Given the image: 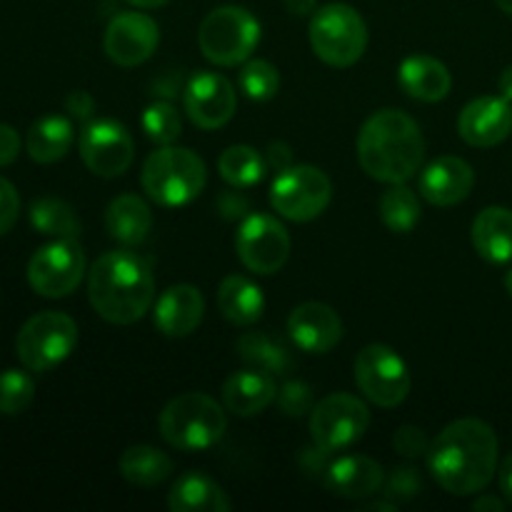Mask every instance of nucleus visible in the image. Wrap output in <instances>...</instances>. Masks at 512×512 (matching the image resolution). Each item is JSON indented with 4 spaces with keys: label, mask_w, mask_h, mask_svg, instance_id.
I'll return each mask as SVG.
<instances>
[{
    "label": "nucleus",
    "mask_w": 512,
    "mask_h": 512,
    "mask_svg": "<svg viewBox=\"0 0 512 512\" xmlns=\"http://www.w3.org/2000/svg\"><path fill=\"white\" fill-rule=\"evenodd\" d=\"M428 468L445 493H483L498 470V435L485 420H455L430 443Z\"/></svg>",
    "instance_id": "f257e3e1"
},
{
    "label": "nucleus",
    "mask_w": 512,
    "mask_h": 512,
    "mask_svg": "<svg viewBox=\"0 0 512 512\" xmlns=\"http://www.w3.org/2000/svg\"><path fill=\"white\" fill-rule=\"evenodd\" d=\"M88 298L108 323H138L155 303V278L148 260L133 250L100 255L88 273Z\"/></svg>",
    "instance_id": "f03ea898"
},
{
    "label": "nucleus",
    "mask_w": 512,
    "mask_h": 512,
    "mask_svg": "<svg viewBox=\"0 0 512 512\" xmlns=\"http://www.w3.org/2000/svg\"><path fill=\"white\" fill-rule=\"evenodd\" d=\"M423 158L425 140L420 125L403 110H378L360 128V168L378 183H408L418 175Z\"/></svg>",
    "instance_id": "7ed1b4c3"
},
{
    "label": "nucleus",
    "mask_w": 512,
    "mask_h": 512,
    "mask_svg": "<svg viewBox=\"0 0 512 512\" xmlns=\"http://www.w3.org/2000/svg\"><path fill=\"white\" fill-rule=\"evenodd\" d=\"M140 180L150 200L165 208H180V205L193 203L203 193L208 183V170L193 150L163 145L148 155Z\"/></svg>",
    "instance_id": "20e7f679"
},
{
    "label": "nucleus",
    "mask_w": 512,
    "mask_h": 512,
    "mask_svg": "<svg viewBox=\"0 0 512 512\" xmlns=\"http://www.w3.org/2000/svg\"><path fill=\"white\" fill-rule=\"evenodd\" d=\"M160 435L170 448L205 450L223 438L228 420L223 408L210 395L185 393L170 400L158 420Z\"/></svg>",
    "instance_id": "39448f33"
},
{
    "label": "nucleus",
    "mask_w": 512,
    "mask_h": 512,
    "mask_svg": "<svg viewBox=\"0 0 512 512\" xmlns=\"http://www.w3.org/2000/svg\"><path fill=\"white\" fill-rule=\"evenodd\" d=\"M310 45L323 63L350 68L368 48V25L363 15L345 3H328L310 20Z\"/></svg>",
    "instance_id": "423d86ee"
},
{
    "label": "nucleus",
    "mask_w": 512,
    "mask_h": 512,
    "mask_svg": "<svg viewBox=\"0 0 512 512\" xmlns=\"http://www.w3.org/2000/svg\"><path fill=\"white\" fill-rule=\"evenodd\" d=\"M260 43V23L240 5H223L205 15L198 30V45L215 65H238L253 55Z\"/></svg>",
    "instance_id": "0eeeda50"
},
{
    "label": "nucleus",
    "mask_w": 512,
    "mask_h": 512,
    "mask_svg": "<svg viewBox=\"0 0 512 512\" xmlns=\"http://www.w3.org/2000/svg\"><path fill=\"white\" fill-rule=\"evenodd\" d=\"M75 345H78L75 320L58 310H45L25 320L15 338V353L30 373H45L68 360Z\"/></svg>",
    "instance_id": "6e6552de"
},
{
    "label": "nucleus",
    "mask_w": 512,
    "mask_h": 512,
    "mask_svg": "<svg viewBox=\"0 0 512 512\" xmlns=\"http://www.w3.org/2000/svg\"><path fill=\"white\" fill-rule=\"evenodd\" d=\"M333 198L330 178L313 165H290L280 170L270 188V203L275 213L293 223H308L315 220Z\"/></svg>",
    "instance_id": "1a4fd4ad"
},
{
    "label": "nucleus",
    "mask_w": 512,
    "mask_h": 512,
    "mask_svg": "<svg viewBox=\"0 0 512 512\" xmlns=\"http://www.w3.org/2000/svg\"><path fill=\"white\" fill-rule=\"evenodd\" d=\"M370 425V410L360 398L333 393L310 410V435L318 448L335 455L360 443Z\"/></svg>",
    "instance_id": "9d476101"
},
{
    "label": "nucleus",
    "mask_w": 512,
    "mask_h": 512,
    "mask_svg": "<svg viewBox=\"0 0 512 512\" xmlns=\"http://www.w3.org/2000/svg\"><path fill=\"white\" fill-rule=\"evenodd\" d=\"M355 383L378 408H398L410 393V370L388 345H368L355 358Z\"/></svg>",
    "instance_id": "9b49d317"
},
{
    "label": "nucleus",
    "mask_w": 512,
    "mask_h": 512,
    "mask_svg": "<svg viewBox=\"0 0 512 512\" xmlns=\"http://www.w3.org/2000/svg\"><path fill=\"white\" fill-rule=\"evenodd\" d=\"M85 275V253L75 238H55L33 253L28 263V283L43 298H65Z\"/></svg>",
    "instance_id": "f8f14e48"
},
{
    "label": "nucleus",
    "mask_w": 512,
    "mask_h": 512,
    "mask_svg": "<svg viewBox=\"0 0 512 512\" xmlns=\"http://www.w3.org/2000/svg\"><path fill=\"white\" fill-rule=\"evenodd\" d=\"M78 150L90 173L100 178H118L130 168L135 155L133 135L123 123L110 118L88 120L80 130Z\"/></svg>",
    "instance_id": "ddd939ff"
},
{
    "label": "nucleus",
    "mask_w": 512,
    "mask_h": 512,
    "mask_svg": "<svg viewBox=\"0 0 512 512\" xmlns=\"http://www.w3.org/2000/svg\"><path fill=\"white\" fill-rule=\"evenodd\" d=\"M235 248H238L240 263L250 273L273 275L288 263L290 235L273 215L253 213L240 223Z\"/></svg>",
    "instance_id": "4468645a"
},
{
    "label": "nucleus",
    "mask_w": 512,
    "mask_h": 512,
    "mask_svg": "<svg viewBox=\"0 0 512 512\" xmlns=\"http://www.w3.org/2000/svg\"><path fill=\"white\" fill-rule=\"evenodd\" d=\"M160 43V28L150 15L138 10L118 13L105 28V53L120 68L143 65Z\"/></svg>",
    "instance_id": "2eb2a0df"
},
{
    "label": "nucleus",
    "mask_w": 512,
    "mask_h": 512,
    "mask_svg": "<svg viewBox=\"0 0 512 512\" xmlns=\"http://www.w3.org/2000/svg\"><path fill=\"white\" fill-rule=\"evenodd\" d=\"M185 113L198 128L218 130L233 118L238 95L225 75L213 70H200L188 80L183 90Z\"/></svg>",
    "instance_id": "dca6fc26"
},
{
    "label": "nucleus",
    "mask_w": 512,
    "mask_h": 512,
    "mask_svg": "<svg viewBox=\"0 0 512 512\" xmlns=\"http://www.w3.org/2000/svg\"><path fill=\"white\" fill-rule=\"evenodd\" d=\"M460 138L473 148H493L512 133V103L503 95L470 100L458 120Z\"/></svg>",
    "instance_id": "f3484780"
},
{
    "label": "nucleus",
    "mask_w": 512,
    "mask_h": 512,
    "mask_svg": "<svg viewBox=\"0 0 512 512\" xmlns=\"http://www.w3.org/2000/svg\"><path fill=\"white\" fill-rule=\"evenodd\" d=\"M288 333L303 353L325 355L343 340V320L330 305L310 300L290 313Z\"/></svg>",
    "instance_id": "a211bd4d"
},
{
    "label": "nucleus",
    "mask_w": 512,
    "mask_h": 512,
    "mask_svg": "<svg viewBox=\"0 0 512 512\" xmlns=\"http://www.w3.org/2000/svg\"><path fill=\"white\" fill-rule=\"evenodd\" d=\"M475 173L468 160L443 155L433 160L420 175V195L435 208H450L458 205L473 193Z\"/></svg>",
    "instance_id": "6ab92c4d"
},
{
    "label": "nucleus",
    "mask_w": 512,
    "mask_h": 512,
    "mask_svg": "<svg viewBox=\"0 0 512 512\" xmlns=\"http://www.w3.org/2000/svg\"><path fill=\"white\" fill-rule=\"evenodd\" d=\"M323 485L338 498L363 500L380 493V488L385 485V475L378 460L368 458V455H343V458L330 460L323 475Z\"/></svg>",
    "instance_id": "aec40b11"
},
{
    "label": "nucleus",
    "mask_w": 512,
    "mask_h": 512,
    "mask_svg": "<svg viewBox=\"0 0 512 512\" xmlns=\"http://www.w3.org/2000/svg\"><path fill=\"white\" fill-rule=\"evenodd\" d=\"M205 300L195 285L180 283L165 290L153 308L155 328L168 338H185L203 323Z\"/></svg>",
    "instance_id": "412c9836"
},
{
    "label": "nucleus",
    "mask_w": 512,
    "mask_h": 512,
    "mask_svg": "<svg viewBox=\"0 0 512 512\" xmlns=\"http://www.w3.org/2000/svg\"><path fill=\"white\" fill-rule=\"evenodd\" d=\"M278 395L273 375L258 368H245L230 375L223 385V403L238 418L263 413Z\"/></svg>",
    "instance_id": "4be33fe9"
},
{
    "label": "nucleus",
    "mask_w": 512,
    "mask_h": 512,
    "mask_svg": "<svg viewBox=\"0 0 512 512\" xmlns=\"http://www.w3.org/2000/svg\"><path fill=\"white\" fill-rule=\"evenodd\" d=\"M398 78L405 93L423 103H438V100L448 98L450 88H453V78H450L445 63L423 53L405 58L400 63Z\"/></svg>",
    "instance_id": "5701e85b"
},
{
    "label": "nucleus",
    "mask_w": 512,
    "mask_h": 512,
    "mask_svg": "<svg viewBox=\"0 0 512 512\" xmlns=\"http://www.w3.org/2000/svg\"><path fill=\"white\" fill-rule=\"evenodd\" d=\"M473 245L488 263H512V210L490 205L473 223Z\"/></svg>",
    "instance_id": "b1692460"
},
{
    "label": "nucleus",
    "mask_w": 512,
    "mask_h": 512,
    "mask_svg": "<svg viewBox=\"0 0 512 512\" xmlns=\"http://www.w3.org/2000/svg\"><path fill=\"white\" fill-rule=\"evenodd\" d=\"M173 512H228L233 508L225 490L203 473H185L168 495Z\"/></svg>",
    "instance_id": "393cba45"
},
{
    "label": "nucleus",
    "mask_w": 512,
    "mask_h": 512,
    "mask_svg": "<svg viewBox=\"0 0 512 512\" xmlns=\"http://www.w3.org/2000/svg\"><path fill=\"white\" fill-rule=\"evenodd\" d=\"M105 228H108L110 238L123 245L143 243L148 238L150 228H153L150 205L135 193L118 195L105 210Z\"/></svg>",
    "instance_id": "a878e982"
},
{
    "label": "nucleus",
    "mask_w": 512,
    "mask_h": 512,
    "mask_svg": "<svg viewBox=\"0 0 512 512\" xmlns=\"http://www.w3.org/2000/svg\"><path fill=\"white\" fill-rule=\"evenodd\" d=\"M75 140V130L70 118L58 113L43 115L40 120H35L28 130V138H25V148L28 155L40 165L58 163L68 155L70 145Z\"/></svg>",
    "instance_id": "bb28decb"
},
{
    "label": "nucleus",
    "mask_w": 512,
    "mask_h": 512,
    "mask_svg": "<svg viewBox=\"0 0 512 512\" xmlns=\"http://www.w3.org/2000/svg\"><path fill=\"white\" fill-rule=\"evenodd\" d=\"M218 308L225 320L248 328V325H255L263 318L265 295L245 275H228L218 288Z\"/></svg>",
    "instance_id": "cd10ccee"
},
{
    "label": "nucleus",
    "mask_w": 512,
    "mask_h": 512,
    "mask_svg": "<svg viewBox=\"0 0 512 512\" xmlns=\"http://www.w3.org/2000/svg\"><path fill=\"white\" fill-rule=\"evenodd\" d=\"M120 475L138 488H155L173 473V460L150 445H133L120 455Z\"/></svg>",
    "instance_id": "c85d7f7f"
},
{
    "label": "nucleus",
    "mask_w": 512,
    "mask_h": 512,
    "mask_svg": "<svg viewBox=\"0 0 512 512\" xmlns=\"http://www.w3.org/2000/svg\"><path fill=\"white\" fill-rule=\"evenodd\" d=\"M235 350L250 368L265 370L270 375H285L293 370V353L280 340L265 333L240 335Z\"/></svg>",
    "instance_id": "c756f323"
},
{
    "label": "nucleus",
    "mask_w": 512,
    "mask_h": 512,
    "mask_svg": "<svg viewBox=\"0 0 512 512\" xmlns=\"http://www.w3.org/2000/svg\"><path fill=\"white\" fill-rule=\"evenodd\" d=\"M30 225L40 235H50V238H78L80 235L78 213L65 200L50 198V195L33 200V205H30Z\"/></svg>",
    "instance_id": "7c9ffc66"
},
{
    "label": "nucleus",
    "mask_w": 512,
    "mask_h": 512,
    "mask_svg": "<svg viewBox=\"0 0 512 512\" xmlns=\"http://www.w3.org/2000/svg\"><path fill=\"white\" fill-rule=\"evenodd\" d=\"M378 213L393 233H410L420 223V200L405 183H395L380 195Z\"/></svg>",
    "instance_id": "2f4dec72"
},
{
    "label": "nucleus",
    "mask_w": 512,
    "mask_h": 512,
    "mask_svg": "<svg viewBox=\"0 0 512 512\" xmlns=\"http://www.w3.org/2000/svg\"><path fill=\"white\" fill-rule=\"evenodd\" d=\"M218 170L225 183L235 185V188H250L268 173V160L250 145H230L220 155Z\"/></svg>",
    "instance_id": "473e14b6"
},
{
    "label": "nucleus",
    "mask_w": 512,
    "mask_h": 512,
    "mask_svg": "<svg viewBox=\"0 0 512 512\" xmlns=\"http://www.w3.org/2000/svg\"><path fill=\"white\" fill-rule=\"evenodd\" d=\"M183 120L168 100H155L143 113V133L158 145H173L180 138Z\"/></svg>",
    "instance_id": "72a5a7b5"
},
{
    "label": "nucleus",
    "mask_w": 512,
    "mask_h": 512,
    "mask_svg": "<svg viewBox=\"0 0 512 512\" xmlns=\"http://www.w3.org/2000/svg\"><path fill=\"white\" fill-rule=\"evenodd\" d=\"M35 398V383L28 368L0 373V415H20Z\"/></svg>",
    "instance_id": "f704fd0d"
},
{
    "label": "nucleus",
    "mask_w": 512,
    "mask_h": 512,
    "mask_svg": "<svg viewBox=\"0 0 512 512\" xmlns=\"http://www.w3.org/2000/svg\"><path fill=\"white\" fill-rule=\"evenodd\" d=\"M278 88V68H275L273 63H268V60H250V63L240 70V90H243L250 100L265 103V100L275 98Z\"/></svg>",
    "instance_id": "c9c22d12"
},
{
    "label": "nucleus",
    "mask_w": 512,
    "mask_h": 512,
    "mask_svg": "<svg viewBox=\"0 0 512 512\" xmlns=\"http://www.w3.org/2000/svg\"><path fill=\"white\" fill-rule=\"evenodd\" d=\"M278 408L283 410L288 418H300V415L310 413L315 408L313 405V388L303 380H288V383L280 385L278 395Z\"/></svg>",
    "instance_id": "e433bc0d"
},
{
    "label": "nucleus",
    "mask_w": 512,
    "mask_h": 512,
    "mask_svg": "<svg viewBox=\"0 0 512 512\" xmlns=\"http://www.w3.org/2000/svg\"><path fill=\"white\" fill-rule=\"evenodd\" d=\"M423 480L415 468H395L385 483V495L393 500H410L420 493Z\"/></svg>",
    "instance_id": "4c0bfd02"
},
{
    "label": "nucleus",
    "mask_w": 512,
    "mask_h": 512,
    "mask_svg": "<svg viewBox=\"0 0 512 512\" xmlns=\"http://www.w3.org/2000/svg\"><path fill=\"white\" fill-rule=\"evenodd\" d=\"M20 215V195L10 180L0 178V238L13 230Z\"/></svg>",
    "instance_id": "58836bf2"
},
{
    "label": "nucleus",
    "mask_w": 512,
    "mask_h": 512,
    "mask_svg": "<svg viewBox=\"0 0 512 512\" xmlns=\"http://www.w3.org/2000/svg\"><path fill=\"white\" fill-rule=\"evenodd\" d=\"M393 448L398 450L400 455H405V458H420V455L428 453L430 443L428 438H425L423 430L415 428V425H403V428L395 433Z\"/></svg>",
    "instance_id": "ea45409f"
},
{
    "label": "nucleus",
    "mask_w": 512,
    "mask_h": 512,
    "mask_svg": "<svg viewBox=\"0 0 512 512\" xmlns=\"http://www.w3.org/2000/svg\"><path fill=\"white\" fill-rule=\"evenodd\" d=\"M65 110H68L73 118L83 120V123H88V120H93V113H95V100L93 95L85 93V90H73V93L65 98Z\"/></svg>",
    "instance_id": "a19ab883"
},
{
    "label": "nucleus",
    "mask_w": 512,
    "mask_h": 512,
    "mask_svg": "<svg viewBox=\"0 0 512 512\" xmlns=\"http://www.w3.org/2000/svg\"><path fill=\"white\" fill-rule=\"evenodd\" d=\"M248 210H250L248 198H243V195L235 193V190H225V193L218 198V213L223 215V218L228 220L243 218Z\"/></svg>",
    "instance_id": "79ce46f5"
},
{
    "label": "nucleus",
    "mask_w": 512,
    "mask_h": 512,
    "mask_svg": "<svg viewBox=\"0 0 512 512\" xmlns=\"http://www.w3.org/2000/svg\"><path fill=\"white\" fill-rule=\"evenodd\" d=\"M20 153V135L10 125L0 123V168L13 163Z\"/></svg>",
    "instance_id": "37998d69"
},
{
    "label": "nucleus",
    "mask_w": 512,
    "mask_h": 512,
    "mask_svg": "<svg viewBox=\"0 0 512 512\" xmlns=\"http://www.w3.org/2000/svg\"><path fill=\"white\" fill-rule=\"evenodd\" d=\"M265 160H268V168H275L280 173V170L293 165V150H290V145L285 143H270L268 158Z\"/></svg>",
    "instance_id": "c03bdc74"
},
{
    "label": "nucleus",
    "mask_w": 512,
    "mask_h": 512,
    "mask_svg": "<svg viewBox=\"0 0 512 512\" xmlns=\"http://www.w3.org/2000/svg\"><path fill=\"white\" fill-rule=\"evenodd\" d=\"M155 90H158V93H155V95H165V98H173V95H178V90H180V73L170 70V73L160 75V78L155 80Z\"/></svg>",
    "instance_id": "a18cd8bd"
},
{
    "label": "nucleus",
    "mask_w": 512,
    "mask_h": 512,
    "mask_svg": "<svg viewBox=\"0 0 512 512\" xmlns=\"http://www.w3.org/2000/svg\"><path fill=\"white\" fill-rule=\"evenodd\" d=\"M498 478H500V493H503V498L508 500V503H512V453L503 460V465H500Z\"/></svg>",
    "instance_id": "49530a36"
},
{
    "label": "nucleus",
    "mask_w": 512,
    "mask_h": 512,
    "mask_svg": "<svg viewBox=\"0 0 512 512\" xmlns=\"http://www.w3.org/2000/svg\"><path fill=\"white\" fill-rule=\"evenodd\" d=\"M473 510L475 512H503L505 503L500 498H495V495H480V498L473 503Z\"/></svg>",
    "instance_id": "de8ad7c7"
},
{
    "label": "nucleus",
    "mask_w": 512,
    "mask_h": 512,
    "mask_svg": "<svg viewBox=\"0 0 512 512\" xmlns=\"http://www.w3.org/2000/svg\"><path fill=\"white\" fill-rule=\"evenodd\" d=\"M285 8H288L290 15H310L318 8V0H285Z\"/></svg>",
    "instance_id": "09e8293b"
},
{
    "label": "nucleus",
    "mask_w": 512,
    "mask_h": 512,
    "mask_svg": "<svg viewBox=\"0 0 512 512\" xmlns=\"http://www.w3.org/2000/svg\"><path fill=\"white\" fill-rule=\"evenodd\" d=\"M498 90L505 100H510L512 103V65H508V68L503 70V75H500Z\"/></svg>",
    "instance_id": "8fccbe9b"
},
{
    "label": "nucleus",
    "mask_w": 512,
    "mask_h": 512,
    "mask_svg": "<svg viewBox=\"0 0 512 512\" xmlns=\"http://www.w3.org/2000/svg\"><path fill=\"white\" fill-rule=\"evenodd\" d=\"M135 8H158V5H165L168 0H128Z\"/></svg>",
    "instance_id": "3c124183"
},
{
    "label": "nucleus",
    "mask_w": 512,
    "mask_h": 512,
    "mask_svg": "<svg viewBox=\"0 0 512 512\" xmlns=\"http://www.w3.org/2000/svg\"><path fill=\"white\" fill-rule=\"evenodd\" d=\"M495 3H498V8L503 10V13L512 15V0H495Z\"/></svg>",
    "instance_id": "603ef678"
},
{
    "label": "nucleus",
    "mask_w": 512,
    "mask_h": 512,
    "mask_svg": "<svg viewBox=\"0 0 512 512\" xmlns=\"http://www.w3.org/2000/svg\"><path fill=\"white\" fill-rule=\"evenodd\" d=\"M505 290H508L510 298H512V270H510L508 275H505Z\"/></svg>",
    "instance_id": "864d4df0"
}]
</instances>
